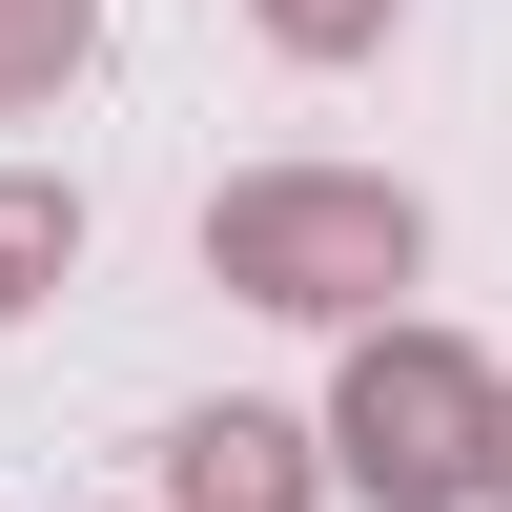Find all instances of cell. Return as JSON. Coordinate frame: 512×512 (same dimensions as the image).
Segmentation results:
<instances>
[{"mask_svg":"<svg viewBox=\"0 0 512 512\" xmlns=\"http://www.w3.org/2000/svg\"><path fill=\"white\" fill-rule=\"evenodd\" d=\"M82 41H103V0H0V123H41L82 82Z\"/></svg>","mask_w":512,"mask_h":512,"instance_id":"cell-5","label":"cell"},{"mask_svg":"<svg viewBox=\"0 0 512 512\" xmlns=\"http://www.w3.org/2000/svg\"><path fill=\"white\" fill-rule=\"evenodd\" d=\"M246 21H267V41H287V62H369V41H390V21H410V0H246Z\"/></svg>","mask_w":512,"mask_h":512,"instance_id":"cell-6","label":"cell"},{"mask_svg":"<svg viewBox=\"0 0 512 512\" xmlns=\"http://www.w3.org/2000/svg\"><path fill=\"white\" fill-rule=\"evenodd\" d=\"M328 492V431L308 410H185V431H164V512H308Z\"/></svg>","mask_w":512,"mask_h":512,"instance_id":"cell-3","label":"cell"},{"mask_svg":"<svg viewBox=\"0 0 512 512\" xmlns=\"http://www.w3.org/2000/svg\"><path fill=\"white\" fill-rule=\"evenodd\" d=\"M492 492H512V472H492Z\"/></svg>","mask_w":512,"mask_h":512,"instance_id":"cell-7","label":"cell"},{"mask_svg":"<svg viewBox=\"0 0 512 512\" xmlns=\"http://www.w3.org/2000/svg\"><path fill=\"white\" fill-rule=\"evenodd\" d=\"M62 267H82V185L0 164V328H21V308H62Z\"/></svg>","mask_w":512,"mask_h":512,"instance_id":"cell-4","label":"cell"},{"mask_svg":"<svg viewBox=\"0 0 512 512\" xmlns=\"http://www.w3.org/2000/svg\"><path fill=\"white\" fill-rule=\"evenodd\" d=\"M431 267V205L390 164H246L205 185V287L226 308H287V328H410L390 287Z\"/></svg>","mask_w":512,"mask_h":512,"instance_id":"cell-1","label":"cell"},{"mask_svg":"<svg viewBox=\"0 0 512 512\" xmlns=\"http://www.w3.org/2000/svg\"><path fill=\"white\" fill-rule=\"evenodd\" d=\"M308 431H328V492H369V512H492V472H512V390L451 328H349Z\"/></svg>","mask_w":512,"mask_h":512,"instance_id":"cell-2","label":"cell"}]
</instances>
